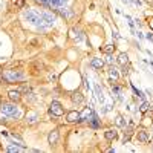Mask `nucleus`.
<instances>
[{"mask_svg":"<svg viewBox=\"0 0 153 153\" xmlns=\"http://www.w3.org/2000/svg\"><path fill=\"white\" fill-rule=\"evenodd\" d=\"M25 19L28 20L29 23H32V25H35L38 29H44V25H43V20H41V12H38V11H34V9H28L25 12Z\"/></svg>","mask_w":153,"mask_h":153,"instance_id":"nucleus-1","label":"nucleus"},{"mask_svg":"<svg viewBox=\"0 0 153 153\" xmlns=\"http://www.w3.org/2000/svg\"><path fill=\"white\" fill-rule=\"evenodd\" d=\"M3 80L8 83L20 81V80H25V74L22 70H6L3 72Z\"/></svg>","mask_w":153,"mask_h":153,"instance_id":"nucleus-2","label":"nucleus"},{"mask_svg":"<svg viewBox=\"0 0 153 153\" xmlns=\"http://www.w3.org/2000/svg\"><path fill=\"white\" fill-rule=\"evenodd\" d=\"M0 112H2L3 115H6V116H11V118H19V116H20L19 107L14 106V104H2Z\"/></svg>","mask_w":153,"mask_h":153,"instance_id":"nucleus-3","label":"nucleus"},{"mask_svg":"<svg viewBox=\"0 0 153 153\" xmlns=\"http://www.w3.org/2000/svg\"><path fill=\"white\" fill-rule=\"evenodd\" d=\"M49 113L54 115V116H61L63 113H65V109H63V106L58 101H52V104L49 107Z\"/></svg>","mask_w":153,"mask_h":153,"instance_id":"nucleus-4","label":"nucleus"},{"mask_svg":"<svg viewBox=\"0 0 153 153\" xmlns=\"http://www.w3.org/2000/svg\"><path fill=\"white\" fill-rule=\"evenodd\" d=\"M41 20H43V25H44V29L46 28H51L55 22V17H54L51 12H41Z\"/></svg>","mask_w":153,"mask_h":153,"instance_id":"nucleus-5","label":"nucleus"},{"mask_svg":"<svg viewBox=\"0 0 153 153\" xmlns=\"http://www.w3.org/2000/svg\"><path fill=\"white\" fill-rule=\"evenodd\" d=\"M58 14L61 15V17H65V19H70L72 15H74V11L72 9H69V8H58Z\"/></svg>","mask_w":153,"mask_h":153,"instance_id":"nucleus-6","label":"nucleus"},{"mask_svg":"<svg viewBox=\"0 0 153 153\" xmlns=\"http://www.w3.org/2000/svg\"><path fill=\"white\" fill-rule=\"evenodd\" d=\"M37 120H38V113L37 112L29 110L28 113H26V121H28V124H34Z\"/></svg>","mask_w":153,"mask_h":153,"instance_id":"nucleus-7","label":"nucleus"},{"mask_svg":"<svg viewBox=\"0 0 153 153\" xmlns=\"http://www.w3.org/2000/svg\"><path fill=\"white\" fill-rule=\"evenodd\" d=\"M92 112H94L92 107H84V110L80 113V121H86V120H89V116H91Z\"/></svg>","mask_w":153,"mask_h":153,"instance_id":"nucleus-8","label":"nucleus"},{"mask_svg":"<svg viewBox=\"0 0 153 153\" xmlns=\"http://www.w3.org/2000/svg\"><path fill=\"white\" fill-rule=\"evenodd\" d=\"M104 136H106V139L113 141V139H116V136H118V132H116L115 129H109V130H106Z\"/></svg>","mask_w":153,"mask_h":153,"instance_id":"nucleus-9","label":"nucleus"},{"mask_svg":"<svg viewBox=\"0 0 153 153\" xmlns=\"http://www.w3.org/2000/svg\"><path fill=\"white\" fill-rule=\"evenodd\" d=\"M48 141H49L51 146L57 144V141H58V130H52V132L49 133V136H48Z\"/></svg>","mask_w":153,"mask_h":153,"instance_id":"nucleus-10","label":"nucleus"},{"mask_svg":"<svg viewBox=\"0 0 153 153\" xmlns=\"http://www.w3.org/2000/svg\"><path fill=\"white\" fill-rule=\"evenodd\" d=\"M91 66L95 67V69H101V67L104 66V60H103V58H92Z\"/></svg>","mask_w":153,"mask_h":153,"instance_id":"nucleus-11","label":"nucleus"},{"mask_svg":"<svg viewBox=\"0 0 153 153\" xmlns=\"http://www.w3.org/2000/svg\"><path fill=\"white\" fill-rule=\"evenodd\" d=\"M72 101H74L75 104H83L84 103V96L81 94H78V92H74L72 94Z\"/></svg>","mask_w":153,"mask_h":153,"instance_id":"nucleus-12","label":"nucleus"},{"mask_svg":"<svg viewBox=\"0 0 153 153\" xmlns=\"http://www.w3.org/2000/svg\"><path fill=\"white\" fill-rule=\"evenodd\" d=\"M67 121L69 123H78L80 121V113L75 112V110L74 112H69L67 113Z\"/></svg>","mask_w":153,"mask_h":153,"instance_id":"nucleus-13","label":"nucleus"},{"mask_svg":"<svg viewBox=\"0 0 153 153\" xmlns=\"http://www.w3.org/2000/svg\"><path fill=\"white\" fill-rule=\"evenodd\" d=\"M89 118H91V120H89V121H91V125H92V127L94 129H96V127H100V121H98V116H96V113H91V116H89Z\"/></svg>","mask_w":153,"mask_h":153,"instance_id":"nucleus-14","label":"nucleus"},{"mask_svg":"<svg viewBox=\"0 0 153 153\" xmlns=\"http://www.w3.org/2000/svg\"><path fill=\"white\" fill-rule=\"evenodd\" d=\"M118 63H120V65L121 66H125V65H127V63H129V57H127V54H120V55H118Z\"/></svg>","mask_w":153,"mask_h":153,"instance_id":"nucleus-15","label":"nucleus"},{"mask_svg":"<svg viewBox=\"0 0 153 153\" xmlns=\"http://www.w3.org/2000/svg\"><path fill=\"white\" fill-rule=\"evenodd\" d=\"M138 141H141V142H147L149 141V135H147L146 130H139L138 132Z\"/></svg>","mask_w":153,"mask_h":153,"instance_id":"nucleus-16","label":"nucleus"},{"mask_svg":"<svg viewBox=\"0 0 153 153\" xmlns=\"http://www.w3.org/2000/svg\"><path fill=\"white\" fill-rule=\"evenodd\" d=\"M8 95H9L11 101H19V100H20V96H22V95H20V91H11Z\"/></svg>","mask_w":153,"mask_h":153,"instance_id":"nucleus-17","label":"nucleus"},{"mask_svg":"<svg viewBox=\"0 0 153 153\" xmlns=\"http://www.w3.org/2000/svg\"><path fill=\"white\" fill-rule=\"evenodd\" d=\"M95 92H96V96H98V101L100 103H104V95H103V91L100 89V86L95 84Z\"/></svg>","mask_w":153,"mask_h":153,"instance_id":"nucleus-18","label":"nucleus"},{"mask_svg":"<svg viewBox=\"0 0 153 153\" xmlns=\"http://www.w3.org/2000/svg\"><path fill=\"white\" fill-rule=\"evenodd\" d=\"M109 75H110L113 80H118V78H120V72L116 70L115 66H110V69H109Z\"/></svg>","mask_w":153,"mask_h":153,"instance_id":"nucleus-19","label":"nucleus"},{"mask_svg":"<svg viewBox=\"0 0 153 153\" xmlns=\"http://www.w3.org/2000/svg\"><path fill=\"white\" fill-rule=\"evenodd\" d=\"M116 125H118V127H125V120H124V116H121V115H118L116 116Z\"/></svg>","mask_w":153,"mask_h":153,"instance_id":"nucleus-20","label":"nucleus"},{"mask_svg":"<svg viewBox=\"0 0 153 153\" xmlns=\"http://www.w3.org/2000/svg\"><path fill=\"white\" fill-rule=\"evenodd\" d=\"M103 51H104L106 54H112V52L115 51V44H106V46L103 48Z\"/></svg>","mask_w":153,"mask_h":153,"instance_id":"nucleus-21","label":"nucleus"},{"mask_svg":"<svg viewBox=\"0 0 153 153\" xmlns=\"http://www.w3.org/2000/svg\"><path fill=\"white\" fill-rule=\"evenodd\" d=\"M12 2V5H15L17 8H22L23 5H25V0H11Z\"/></svg>","mask_w":153,"mask_h":153,"instance_id":"nucleus-22","label":"nucleus"},{"mask_svg":"<svg viewBox=\"0 0 153 153\" xmlns=\"http://www.w3.org/2000/svg\"><path fill=\"white\" fill-rule=\"evenodd\" d=\"M37 3H40L41 6H44V8H49L51 5H49V0H35Z\"/></svg>","mask_w":153,"mask_h":153,"instance_id":"nucleus-23","label":"nucleus"},{"mask_svg":"<svg viewBox=\"0 0 153 153\" xmlns=\"http://www.w3.org/2000/svg\"><path fill=\"white\" fill-rule=\"evenodd\" d=\"M147 109H149V103H147V101H144V103L141 104V107H139V110L144 113V112H147Z\"/></svg>","mask_w":153,"mask_h":153,"instance_id":"nucleus-24","label":"nucleus"},{"mask_svg":"<svg viewBox=\"0 0 153 153\" xmlns=\"http://www.w3.org/2000/svg\"><path fill=\"white\" fill-rule=\"evenodd\" d=\"M106 61L109 63V65H112V63H115V58L110 55V54H107V57H106Z\"/></svg>","mask_w":153,"mask_h":153,"instance_id":"nucleus-25","label":"nucleus"},{"mask_svg":"<svg viewBox=\"0 0 153 153\" xmlns=\"http://www.w3.org/2000/svg\"><path fill=\"white\" fill-rule=\"evenodd\" d=\"M83 38H84V32H80V34L77 35V37H75V40H77V41H81Z\"/></svg>","mask_w":153,"mask_h":153,"instance_id":"nucleus-26","label":"nucleus"},{"mask_svg":"<svg viewBox=\"0 0 153 153\" xmlns=\"http://www.w3.org/2000/svg\"><path fill=\"white\" fill-rule=\"evenodd\" d=\"M129 2H133V3L136 5V6H141V5H142V2H141V0H129Z\"/></svg>","mask_w":153,"mask_h":153,"instance_id":"nucleus-27","label":"nucleus"},{"mask_svg":"<svg viewBox=\"0 0 153 153\" xmlns=\"http://www.w3.org/2000/svg\"><path fill=\"white\" fill-rule=\"evenodd\" d=\"M146 38H147V40H153V35H152V34H147Z\"/></svg>","mask_w":153,"mask_h":153,"instance_id":"nucleus-28","label":"nucleus"}]
</instances>
